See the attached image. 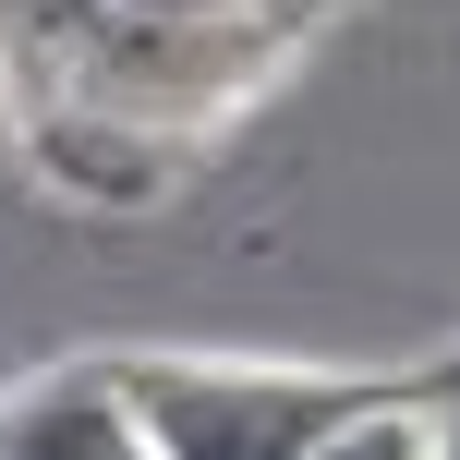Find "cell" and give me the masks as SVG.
<instances>
[{"mask_svg": "<svg viewBox=\"0 0 460 460\" xmlns=\"http://www.w3.org/2000/svg\"><path fill=\"white\" fill-rule=\"evenodd\" d=\"M158 460H327L376 412V388L340 376H279V364H121Z\"/></svg>", "mask_w": 460, "mask_h": 460, "instance_id": "1", "label": "cell"}, {"mask_svg": "<svg viewBox=\"0 0 460 460\" xmlns=\"http://www.w3.org/2000/svg\"><path fill=\"white\" fill-rule=\"evenodd\" d=\"M0 460H158L121 376H49V388L0 400Z\"/></svg>", "mask_w": 460, "mask_h": 460, "instance_id": "2", "label": "cell"}, {"mask_svg": "<svg viewBox=\"0 0 460 460\" xmlns=\"http://www.w3.org/2000/svg\"><path fill=\"white\" fill-rule=\"evenodd\" d=\"M327 460H437V424H424V412H400V400H376V412L351 424Z\"/></svg>", "mask_w": 460, "mask_h": 460, "instance_id": "3", "label": "cell"}, {"mask_svg": "<svg viewBox=\"0 0 460 460\" xmlns=\"http://www.w3.org/2000/svg\"><path fill=\"white\" fill-rule=\"evenodd\" d=\"M437 460H460V412H448V424H437Z\"/></svg>", "mask_w": 460, "mask_h": 460, "instance_id": "4", "label": "cell"}]
</instances>
